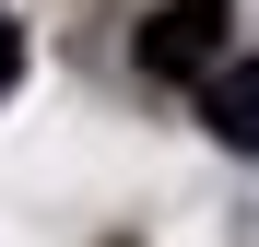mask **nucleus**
<instances>
[{
	"label": "nucleus",
	"instance_id": "1",
	"mask_svg": "<svg viewBox=\"0 0 259 247\" xmlns=\"http://www.w3.org/2000/svg\"><path fill=\"white\" fill-rule=\"evenodd\" d=\"M224 59H236V0H165V12L142 24V71L153 82H189L200 94Z\"/></svg>",
	"mask_w": 259,
	"mask_h": 247
},
{
	"label": "nucleus",
	"instance_id": "2",
	"mask_svg": "<svg viewBox=\"0 0 259 247\" xmlns=\"http://www.w3.org/2000/svg\"><path fill=\"white\" fill-rule=\"evenodd\" d=\"M200 118H212V141L224 153H259V59H224L200 82Z\"/></svg>",
	"mask_w": 259,
	"mask_h": 247
},
{
	"label": "nucleus",
	"instance_id": "3",
	"mask_svg": "<svg viewBox=\"0 0 259 247\" xmlns=\"http://www.w3.org/2000/svg\"><path fill=\"white\" fill-rule=\"evenodd\" d=\"M12 71H24V35H12V12H0V94H12Z\"/></svg>",
	"mask_w": 259,
	"mask_h": 247
}]
</instances>
